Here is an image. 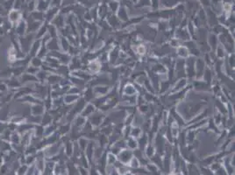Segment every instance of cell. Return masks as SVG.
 I'll return each mask as SVG.
<instances>
[]
</instances>
